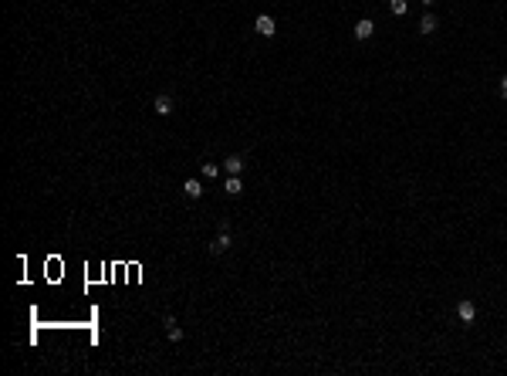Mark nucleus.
<instances>
[{
    "label": "nucleus",
    "mask_w": 507,
    "mask_h": 376,
    "mask_svg": "<svg viewBox=\"0 0 507 376\" xmlns=\"http://www.w3.org/2000/svg\"><path fill=\"white\" fill-rule=\"evenodd\" d=\"M372 31H375V24H372V17H362V21H355V38L359 41H369Z\"/></svg>",
    "instance_id": "f03ea898"
},
{
    "label": "nucleus",
    "mask_w": 507,
    "mask_h": 376,
    "mask_svg": "<svg viewBox=\"0 0 507 376\" xmlns=\"http://www.w3.org/2000/svg\"><path fill=\"white\" fill-rule=\"evenodd\" d=\"M223 170L230 173V176H240V170H243V156H227V159H223Z\"/></svg>",
    "instance_id": "0eeeda50"
},
{
    "label": "nucleus",
    "mask_w": 507,
    "mask_h": 376,
    "mask_svg": "<svg viewBox=\"0 0 507 376\" xmlns=\"http://www.w3.org/2000/svg\"><path fill=\"white\" fill-rule=\"evenodd\" d=\"M389 10H392L396 17H403L406 10H409V4H406V0H389Z\"/></svg>",
    "instance_id": "f8f14e48"
},
{
    "label": "nucleus",
    "mask_w": 507,
    "mask_h": 376,
    "mask_svg": "<svg viewBox=\"0 0 507 376\" xmlns=\"http://www.w3.org/2000/svg\"><path fill=\"white\" fill-rule=\"evenodd\" d=\"M153 109H156V115H169V112H173V98H169V95H156L153 98Z\"/></svg>",
    "instance_id": "423d86ee"
},
{
    "label": "nucleus",
    "mask_w": 507,
    "mask_h": 376,
    "mask_svg": "<svg viewBox=\"0 0 507 376\" xmlns=\"http://www.w3.org/2000/svg\"><path fill=\"white\" fill-rule=\"evenodd\" d=\"M500 98H504V102H507V75H504V78H500Z\"/></svg>",
    "instance_id": "ddd939ff"
},
{
    "label": "nucleus",
    "mask_w": 507,
    "mask_h": 376,
    "mask_svg": "<svg viewBox=\"0 0 507 376\" xmlns=\"http://www.w3.org/2000/svg\"><path fill=\"white\" fill-rule=\"evenodd\" d=\"M166 329H169V339H173V343H183V329L176 326L173 315H166Z\"/></svg>",
    "instance_id": "9d476101"
},
{
    "label": "nucleus",
    "mask_w": 507,
    "mask_h": 376,
    "mask_svg": "<svg viewBox=\"0 0 507 376\" xmlns=\"http://www.w3.org/2000/svg\"><path fill=\"white\" fill-rule=\"evenodd\" d=\"M254 31H257L260 38H274V34H277V24H274L271 14H260L257 21H254Z\"/></svg>",
    "instance_id": "f257e3e1"
},
{
    "label": "nucleus",
    "mask_w": 507,
    "mask_h": 376,
    "mask_svg": "<svg viewBox=\"0 0 507 376\" xmlns=\"http://www.w3.org/2000/svg\"><path fill=\"white\" fill-rule=\"evenodd\" d=\"M223 190H227L230 196H240V193H243V183H240V176H227Z\"/></svg>",
    "instance_id": "1a4fd4ad"
},
{
    "label": "nucleus",
    "mask_w": 507,
    "mask_h": 376,
    "mask_svg": "<svg viewBox=\"0 0 507 376\" xmlns=\"http://www.w3.org/2000/svg\"><path fill=\"white\" fill-rule=\"evenodd\" d=\"M200 173H203V180H217V176H220V166L203 163V166H200Z\"/></svg>",
    "instance_id": "9b49d317"
},
{
    "label": "nucleus",
    "mask_w": 507,
    "mask_h": 376,
    "mask_svg": "<svg viewBox=\"0 0 507 376\" xmlns=\"http://www.w3.org/2000/svg\"><path fill=\"white\" fill-rule=\"evenodd\" d=\"M230 244H234V237H230V230H220V237L213 241V244H210V254H223V251H227Z\"/></svg>",
    "instance_id": "7ed1b4c3"
},
{
    "label": "nucleus",
    "mask_w": 507,
    "mask_h": 376,
    "mask_svg": "<svg viewBox=\"0 0 507 376\" xmlns=\"http://www.w3.org/2000/svg\"><path fill=\"white\" fill-rule=\"evenodd\" d=\"M436 27H440V21H436L433 14H423V21H419V34L429 38V34H436Z\"/></svg>",
    "instance_id": "39448f33"
},
{
    "label": "nucleus",
    "mask_w": 507,
    "mask_h": 376,
    "mask_svg": "<svg viewBox=\"0 0 507 376\" xmlns=\"http://www.w3.org/2000/svg\"><path fill=\"white\" fill-rule=\"evenodd\" d=\"M433 4H436V0H423V7H433Z\"/></svg>",
    "instance_id": "4468645a"
},
{
    "label": "nucleus",
    "mask_w": 507,
    "mask_h": 376,
    "mask_svg": "<svg viewBox=\"0 0 507 376\" xmlns=\"http://www.w3.org/2000/svg\"><path fill=\"white\" fill-rule=\"evenodd\" d=\"M457 315H460L463 322H474V319H477V305L470 302V298H463V302L457 305Z\"/></svg>",
    "instance_id": "20e7f679"
},
{
    "label": "nucleus",
    "mask_w": 507,
    "mask_h": 376,
    "mask_svg": "<svg viewBox=\"0 0 507 376\" xmlns=\"http://www.w3.org/2000/svg\"><path fill=\"white\" fill-rule=\"evenodd\" d=\"M183 193L190 196V200H200V196H203V183L200 180H186L183 183Z\"/></svg>",
    "instance_id": "6e6552de"
}]
</instances>
